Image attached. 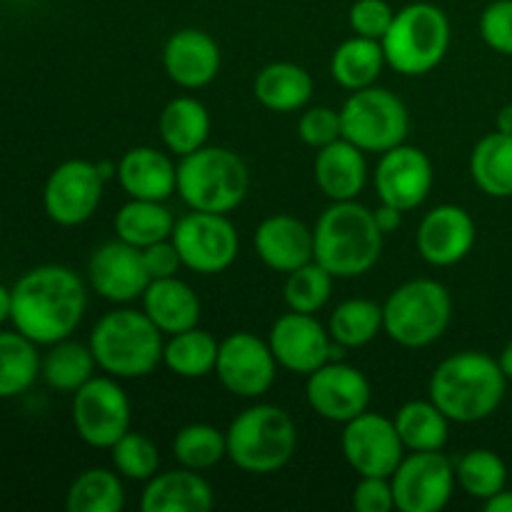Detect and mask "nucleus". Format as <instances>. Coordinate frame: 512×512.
Listing matches in <instances>:
<instances>
[{"instance_id": "bb28decb", "label": "nucleus", "mask_w": 512, "mask_h": 512, "mask_svg": "<svg viewBox=\"0 0 512 512\" xmlns=\"http://www.w3.org/2000/svg\"><path fill=\"white\" fill-rule=\"evenodd\" d=\"M158 130L165 148L178 155V158L195 153V150H200L208 143V108L198 98H190V95L173 98L165 105L163 113H160Z\"/></svg>"}, {"instance_id": "4c0bfd02", "label": "nucleus", "mask_w": 512, "mask_h": 512, "mask_svg": "<svg viewBox=\"0 0 512 512\" xmlns=\"http://www.w3.org/2000/svg\"><path fill=\"white\" fill-rule=\"evenodd\" d=\"M455 478L470 498H478L485 503L505 488L508 468H505L503 458L493 450H470L455 465Z\"/></svg>"}, {"instance_id": "a211bd4d", "label": "nucleus", "mask_w": 512, "mask_h": 512, "mask_svg": "<svg viewBox=\"0 0 512 512\" xmlns=\"http://www.w3.org/2000/svg\"><path fill=\"white\" fill-rule=\"evenodd\" d=\"M375 190L380 203L393 205L403 213L415 210L433 190V163L420 148L398 145L380 158L375 170Z\"/></svg>"}, {"instance_id": "9b49d317", "label": "nucleus", "mask_w": 512, "mask_h": 512, "mask_svg": "<svg viewBox=\"0 0 512 512\" xmlns=\"http://www.w3.org/2000/svg\"><path fill=\"white\" fill-rule=\"evenodd\" d=\"M73 425L93 448H113L130 430V400L118 380L90 378L73 393Z\"/></svg>"}, {"instance_id": "5701e85b", "label": "nucleus", "mask_w": 512, "mask_h": 512, "mask_svg": "<svg viewBox=\"0 0 512 512\" xmlns=\"http://www.w3.org/2000/svg\"><path fill=\"white\" fill-rule=\"evenodd\" d=\"M118 180L135 200H168L178 190V168L160 150L140 145L118 163Z\"/></svg>"}, {"instance_id": "7ed1b4c3", "label": "nucleus", "mask_w": 512, "mask_h": 512, "mask_svg": "<svg viewBox=\"0 0 512 512\" xmlns=\"http://www.w3.org/2000/svg\"><path fill=\"white\" fill-rule=\"evenodd\" d=\"M383 238L373 210L355 200L333 203L313 228V260L333 278H358L375 268Z\"/></svg>"}, {"instance_id": "412c9836", "label": "nucleus", "mask_w": 512, "mask_h": 512, "mask_svg": "<svg viewBox=\"0 0 512 512\" xmlns=\"http://www.w3.org/2000/svg\"><path fill=\"white\" fill-rule=\"evenodd\" d=\"M163 65L168 78L180 88H205L220 73V48L203 30H178L165 43Z\"/></svg>"}, {"instance_id": "72a5a7b5", "label": "nucleus", "mask_w": 512, "mask_h": 512, "mask_svg": "<svg viewBox=\"0 0 512 512\" xmlns=\"http://www.w3.org/2000/svg\"><path fill=\"white\" fill-rule=\"evenodd\" d=\"M40 375V355L18 330H0V400L25 393Z\"/></svg>"}, {"instance_id": "a18cd8bd", "label": "nucleus", "mask_w": 512, "mask_h": 512, "mask_svg": "<svg viewBox=\"0 0 512 512\" xmlns=\"http://www.w3.org/2000/svg\"><path fill=\"white\" fill-rule=\"evenodd\" d=\"M353 508L358 512L395 510L393 485H390V478H373V475H363V480L355 485Z\"/></svg>"}, {"instance_id": "e433bc0d", "label": "nucleus", "mask_w": 512, "mask_h": 512, "mask_svg": "<svg viewBox=\"0 0 512 512\" xmlns=\"http://www.w3.org/2000/svg\"><path fill=\"white\" fill-rule=\"evenodd\" d=\"M330 338L343 348H363L383 330V308L373 300H345L330 315Z\"/></svg>"}, {"instance_id": "393cba45", "label": "nucleus", "mask_w": 512, "mask_h": 512, "mask_svg": "<svg viewBox=\"0 0 512 512\" xmlns=\"http://www.w3.org/2000/svg\"><path fill=\"white\" fill-rule=\"evenodd\" d=\"M368 165L358 145L340 138L318 150L315 158V183L333 203L355 200L365 188Z\"/></svg>"}, {"instance_id": "f704fd0d", "label": "nucleus", "mask_w": 512, "mask_h": 512, "mask_svg": "<svg viewBox=\"0 0 512 512\" xmlns=\"http://www.w3.org/2000/svg\"><path fill=\"white\" fill-rule=\"evenodd\" d=\"M220 343L205 330H198V325L183 333L170 335L168 345L163 350V363L180 378H205L215 373L218 365Z\"/></svg>"}, {"instance_id": "6e6552de", "label": "nucleus", "mask_w": 512, "mask_h": 512, "mask_svg": "<svg viewBox=\"0 0 512 512\" xmlns=\"http://www.w3.org/2000/svg\"><path fill=\"white\" fill-rule=\"evenodd\" d=\"M453 318V298L438 280L400 285L383 305V330L403 348H425L443 338Z\"/></svg>"}, {"instance_id": "de8ad7c7", "label": "nucleus", "mask_w": 512, "mask_h": 512, "mask_svg": "<svg viewBox=\"0 0 512 512\" xmlns=\"http://www.w3.org/2000/svg\"><path fill=\"white\" fill-rule=\"evenodd\" d=\"M373 215H375V223H378L380 233L383 235L395 233V230L400 228V223H403V210L393 208V205H388V203H380V208L373 210Z\"/></svg>"}, {"instance_id": "f257e3e1", "label": "nucleus", "mask_w": 512, "mask_h": 512, "mask_svg": "<svg viewBox=\"0 0 512 512\" xmlns=\"http://www.w3.org/2000/svg\"><path fill=\"white\" fill-rule=\"evenodd\" d=\"M10 323L35 345L70 338L88 308V293L75 270L65 265H38L13 285Z\"/></svg>"}, {"instance_id": "f03ea898", "label": "nucleus", "mask_w": 512, "mask_h": 512, "mask_svg": "<svg viewBox=\"0 0 512 512\" xmlns=\"http://www.w3.org/2000/svg\"><path fill=\"white\" fill-rule=\"evenodd\" d=\"M508 388L498 360L478 350L450 355L430 378V400L455 423H480L500 408Z\"/></svg>"}, {"instance_id": "4468645a", "label": "nucleus", "mask_w": 512, "mask_h": 512, "mask_svg": "<svg viewBox=\"0 0 512 512\" xmlns=\"http://www.w3.org/2000/svg\"><path fill=\"white\" fill-rule=\"evenodd\" d=\"M103 175L88 160H65L50 173L43 190L45 213L63 228L83 225L93 218L103 198Z\"/></svg>"}, {"instance_id": "b1692460", "label": "nucleus", "mask_w": 512, "mask_h": 512, "mask_svg": "<svg viewBox=\"0 0 512 512\" xmlns=\"http://www.w3.org/2000/svg\"><path fill=\"white\" fill-rule=\"evenodd\" d=\"M213 488L198 470H170L153 475L143 490V512H208L213 508Z\"/></svg>"}, {"instance_id": "79ce46f5", "label": "nucleus", "mask_w": 512, "mask_h": 512, "mask_svg": "<svg viewBox=\"0 0 512 512\" xmlns=\"http://www.w3.org/2000/svg\"><path fill=\"white\" fill-rule=\"evenodd\" d=\"M298 135L303 138L305 145L318 150L335 143V140L343 138V118H340V110L325 108V105L305 110L298 123Z\"/></svg>"}, {"instance_id": "8fccbe9b", "label": "nucleus", "mask_w": 512, "mask_h": 512, "mask_svg": "<svg viewBox=\"0 0 512 512\" xmlns=\"http://www.w3.org/2000/svg\"><path fill=\"white\" fill-rule=\"evenodd\" d=\"M13 315V290L0 283V325L8 323Z\"/></svg>"}, {"instance_id": "a878e982", "label": "nucleus", "mask_w": 512, "mask_h": 512, "mask_svg": "<svg viewBox=\"0 0 512 512\" xmlns=\"http://www.w3.org/2000/svg\"><path fill=\"white\" fill-rule=\"evenodd\" d=\"M143 310L165 335L195 328L200 320L198 295L178 275L175 278L150 280L143 293Z\"/></svg>"}, {"instance_id": "f3484780", "label": "nucleus", "mask_w": 512, "mask_h": 512, "mask_svg": "<svg viewBox=\"0 0 512 512\" xmlns=\"http://www.w3.org/2000/svg\"><path fill=\"white\" fill-rule=\"evenodd\" d=\"M308 403L330 423H350L370 405V383L358 368L345 363H325L308 375Z\"/></svg>"}, {"instance_id": "09e8293b", "label": "nucleus", "mask_w": 512, "mask_h": 512, "mask_svg": "<svg viewBox=\"0 0 512 512\" xmlns=\"http://www.w3.org/2000/svg\"><path fill=\"white\" fill-rule=\"evenodd\" d=\"M485 510L488 512H512V490H500L498 495L485 500Z\"/></svg>"}, {"instance_id": "58836bf2", "label": "nucleus", "mask_w": 512, "mask_h": 512, "mask_svg": "<svg viewBox=\"0 0 512 512\" xmlns=\"http://www.w3.org/2000/svg\"><path fill=\"white\" fill-rule=\"evenodd\" d=\"M173 455L183 468L208 470L228 458V440L218 428L205 423L185 425L173 440Z\"/></svg>"}, {"instance_id": "a19ab883", "label": "nucleus", "mask_w": 512, "mask_h": 512, "mask_svg": "<svg viewBox=\"0 0 512 512\" xmlns=\"http://www.w3.org/2000/svg\"><path fill=\"white\" fill-rule=\"evenodd\" d=\"M113 453V465L123 478L130 480H150L158 475L160 455L158 448L143 433H125L118 443L110 448Z\"/></svg>"}, {"instance_id": "37998d69", "label": "nucleus", "mask_w": 512, "mask_h": 512, "mask_svg": "<svg viewBox=\"0 0 512 512\" xmlns=\"http://www.w3.org/2000/svg\"><path fill=\"white\" fill-rule=\"evenodd\" d=\"M348 18L355 35L370 40H383L390 25H393L395 10L385 0H355Z\"/></svg>"}, {"instance_id": "c756f323", "label": "nucleus", "mask_w": 512, "mask_h": 512, "mask_svg": "<svg viewBox=\"0 0 512 512\" xmlns=\"http://www.w3.org/2000/svg\"><path fill=\"white\" fill-rule=\"evenodd\" d=\"M175 218L163 200H135L125 203L115 215V233L120 240L135 245V248H148L160 240L173 238Z\"/></svg>"}, {"instance_id": "c03bdc74", "label": "nucleus", "mask_w": 512, "mask_h": 512, "mask_svg": "<svg viewBox=\"0 0 512 512\" xmlns=\"http://www.w3.org/2000/svg\"><path fill=\"white\" fill-rule=\"evenodd\" d=\"M480 35L495 53L512 58V0H495L483 10Z\"/></svg>"}, {"instance_id": "6ab92c4d", "label": "nucleus", "mask_w": 512, "mask_h": 512, "mask_svg": "<svg viewBox=\"0 0 512 512\" xmlns=\"http://www.w3.org/2000/svg\"><path fill=\"white\" fill-rule=\"evenodd\" d=\"M88 278L95 293L113 303H130V300L143 298L145 288L150 285L143 250L120 238L100 245L90 255Z\"/></svg>"}, {"instance_id": "f8f14e48", "label": "nucleus", "mask_w": 512, "mask_h": 512, "mask_svg": "<svg viewBox=\"0 0 512 512\" xmlns=\"http://www.w3.org/2000/svg\"><path fill=\"white\" fill-rule=\"evenodd\" d=\"M458 478L443 450H423L403 458L393 475L395 508L400 512H438L453 498Z\"/></svg>"}, {"instance_id": "39448f33", "label": "nucleus", "mask_w": 512, "mask_h": 512, "mask_svg": "<svg viewBox=\"0 0 512 512\" xmlns=\"http://www.w3.org/2000/svg\"><path fill=\"white\" fill-rule=\"evenodd\" d=\"M228 458L245 473L268 475L285 468L298 448L293 418L278 405H255L230 423Z\"/></svg>"}, {"instance_id": "20e7f679", "label": "nucleus", "mask_w": 512, "mask_h": 512, "mask_svg": "<svg viewBox=\"0 0 512 512\" xmlns=\"http://www.w3.org/2000/svg\"><path fill=\"white\" fill-rule=\"evenodd\" d=\"M90 350L100 370L118 380L145 378L163 363V330L138 310H113L90 333Z\"/></svg>"}, {"instance_id": "c9c22d12", "label": "nucleus", "mask_w": 512, "mask_h": 512, "mask_svg": "<svg viewBox=\"0 0 512 512\" xmlns=\"http://www.w3.org/2000/svg\"><path fill=\"white\" fill-rule=\"evenodd\" d=\"M125 505L123 483L105 468H90L73 480L65 498L68 512H120Z\"/></svg>"}, {"instance_id": "9d476101", "label": "nucleus", "mask_w": 512, "mask_h": 512, "mask_svg": "<svg viewBox=\"0 0 512 512\" xmlns=\"http://www.w3.org/2000/svg\"><path fill=\"white\" fill-rule=\"evenodd\" d=\"M173 243L185 268L200 275H218L238 258V230L223 213H193L175 220Z\"/></svg>"}, {"instance_id": "c85d7f7f", "label": "nucleus", "mask_w": 512, "mask_h": 512, "mask_svg": "<svg viewBox=\"0 0 512 512\" xmlns=\"http://www.w3.org/2000/svg\"><path fill=\"white\" fill-rule=\"evenodd\" d=\"M470 175L490 198H512V135L495 130L480 138L470 155Z\"/></svg>"}, {"instance_id": "dca6fc26", "label": "nucleus", "mask_w": 512, "mask_h": 512, "mask_svg": "<svg viewBox=\"0 0 512 512\" xmlns=\"http://www.w3.org/2000/svg\"><path fill=\"white\" fill-rule=\"evenodd\" d=\"M215 373L228 393L238 398H260L273 388L278 360L270 343L258 335L233 333L220 343Z\"/></svg>"}, {"instance_id": "423d86ee", "label": "nucleus", "mask_w": 512, "mask_h": 512, "mask_svg": "<svg viewBox=\"0 0 512 512\" xmlns=\"http://www.w3.org/2000/svg\"><path fill=\"white\" fill-rule=\"evenodd\" d=\"M250 188L243 158L228 148L203 145L178 163V193L193 210L223 213L238 208Z\"/></svg>"}, {"instance_id": "7c9ffc66", "label": "nucleus", "mask_w": 512, "mask_h": 512, "mask_svg": "<svg viewBox=\"0 0 512 512\" xmlns=\"http://www.w3.org/2000/svg\"><path fill=\"white\" fill-rule=\"evenodd\" d=\"M383 65V43L355 35V38L338 45L333 60H330V73L345 90H363L378 80V75L383 73Z\"/></svg>"}, {"instance_id": "aec40b11", "label": "nucleus", "mask_w": 512, "mask_h": 512, "mask_svg": "<svg viewBox=\"0 0 512 512\" xmlns=\"http://www.w3.org/2000/svg\"><path fill=\"white\" fill-rule=\"evenodd\" d=\"M475 245V223L458 205H438L418 228V253L435 268H448L468 258Z\"/></svg>"}, {"instance_id": "603ef678", "label": "nucleus", "mask_w": 512, "mask_h": 512, "mask_svg": "<svg viewBox=\"0 0 512 512\" xmlns=\"http://www.w3.org/2000/svg\"><path fill=\"white\" fill-rule=\"evenodd\" d=\"M498 363H500V368H503L505 378L512 380V340L503 348V353H500Z\"/></svg>"}, {"instance_id": "4be33fe9", "label": "nucleus", "mask_w": 512, "mask_h": 512, "mask_svg": "<svg viewBox=\"0 0 512 512\" xmlns=\"http://www.w3.org/2000/svg\"><path fill=\"white\" fill-rule=\"evenodd\" d=\"M255 250L270 270L293 273L313 260V230L293 215H270L255 230Z\"/></svg>"}, {"instance_id": "ea45409f", "label": "nucleus", "mask_w": 512, "mask_h": 512, "mask_svg": "<svg viewBox=\"0 0 512 512\" xmlns=\"http://www.w3.org/2000/svg\"><path fill=\"white\" fill-rule=\"evenodd\" d=\"M283 295L290 310L315 315L320 308H325V303L333 295V275L318 260H310V263L288 273Z\"/></svg>"}, {"instance_id": "49530a36", "label": "nucleus", "mask_w": 512, "mask_h": 512, "mask_svg": "<svg viewBox=\"0 0 512 512\" xmlns=\"http://www.w3.org/2000/svg\"><path fill=\"white\" fill-rule=\"evenodd\" d=\"M143 260H145V268H148L150 280L175 278V275H178V268L183 265V258H180L173 238L160 240V243H153L148 245V248H143Z\"/></svg>"}, {"instance_id": "1a4fd4ad", "label": "nucleus", "mask_w": 512, "mask_h": 512, "mask_svg": "<svg viewBox=\"0 0 512 512\" xmlns=\"http://www.w3.org/2000/svg\"><path fill=\"white\" fill-rule=\"evenodd\" d=\"M343 138L358 145L363 153H388L405 143L410 115L403 100L385 88L353 90L340 108Z\"/></svg>"}, {"instance_id": "3c124183", "label": "nucleus", "mask_w": 512, "mask_h": 512, "mask_svg": "<svg viewBox=\"0 0 512 512\" xmlns=\"http://www.w3.org/2000/svg\"><path fill=\"white\" fill-rule=\"evenodd\" d=\"M498 130L505 135H512V103L505 105V108H500Z\"/></svg>"}, {"instance_id": "2eb2a0df", "label": "nucleus", "mask_w": 512, "mask_h": 512, "mask_svg": "<svg viewBox=\"0 0 512 512\" xmlns=\"http://www.w3.org/2000/svg\"><path fill=\"white\" fill-rule=\"evenodd\" d=\"M343 455L355 473L390 478L405 458V445L400 440L395 420L378 413H368L345 423Z\"/></svg>"}, {"instance_id": "2f4dec72", "label": "nucleus", "mask_w": 512, "mask_h": 512, "mask_svg": "<svg viewBox=\"0 0 512 512\" xmlns=\"http://www.w3.org/2000/svg\"><path fill=\"white\" fill-rule=\"evenodd\" d=\"M95 355L90 345L73 343V340H60L50 345L48 355L40 360V375L48 383V388L58 393H75L83 388L90 378H95Z\"/></svg>"}, {"instance_id": "0eeeda50", "label": "nucleus", "mask_w": 512, "mask_h": 512, "mask_svg": "<svg viewBox=\"0 0 512 512\" xmlns=\"http://www.w3.org/2000/svg\"><path fill=\"white\" fill-rule=\"evenodd\" d=\"M385 63L400 75H425L443 63L450 48V20L438 5L410 3L395 13L385 33Z\"/></svg>"}, {"instance_id": "ddd939ff", "label": "nucleus", "mask_w": 512, "mask_h": 512, "mask_svg": "<svg viewBox=\"0 0 512 512\" xmlns=\"http://www.w3.org/2000/svg\"><path fill=\"white\" fill-rule=\"evenodd\" d=\"M270 350L280 368L298 375H310L325 363L335 360V353L343 355V345L330 338V330L318 323L315 315L285 313L270 328Z\"/></svg>"}, {"instance_id": "cd10ccee", "label": "nucleus", "mask_w": 512, "mask_h": 512, "mask_svg": "<svg viewBox=\"0 0 512 512\" xmlns=\"http://www.w3.org/2000/svg\"><path fill=\"white\" fill-rule=\"evenodd\" d=\"M255 98L273 113H293L313 98V78L295 63H270L255 78Z\"/></svg>"}, {"instance_id": "473e14b6", "label": "nucleus", "mask_w": 512, "mask_h": 512, "mask_svg": "<svg viewBox=\"0 0 512 512\" xmlns=\"http://www.w3.org/2000/svg\"><path fill=\"white\" fill-rule=\"evenodd\" d=\"M395 428L410 453L443 450L448 443V415L433 400L405 403L395 415Z\"/></svg>"}]
</instances>
